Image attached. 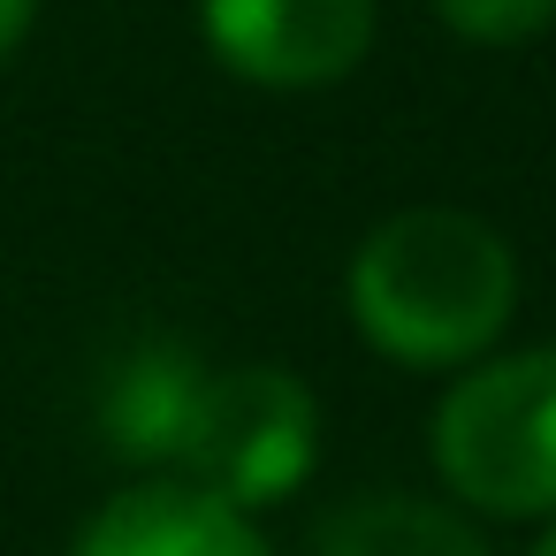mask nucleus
Masks as SVG:
<instances>
[{"mask_svg": "<svg viewBox=\"0 0 556 556\" xmlns=\"http://www.w3.org/2000/svg\"><path fill=\"white\" fill-rule=\"evenodd\" d=\"M518 305L510 244L465 206H404L351 260V320L396 366L480 358Z\"/></svg>", "mask_w": 556, "mask_h": 556, "instance_id": "1", "label": "nucleus"}, {"mask_svg": "<svg viewBox=\"0 0 556 556\" xmlns=\"http://www.w3.org/2000/svg\"><path fill=\"white\" fill-rule=\"evenodd\" d=\"M434 472L457 503L495 518L556 510V351H510L472 366L434 404Z\"/></svg>", "mask_w": 556, "mask_h": 556, "instance_id": "2", "label": "nucleus"}, {"mask_svg": "<svg viewBox=\"0 0 556 556\" xmlns=\"http://www.w3.org/2000/svg\"><path fill=\"white\" fill-rule=\"evenodd\" d=\"M313 442H320V404L290 366H229L206 374L176 480L222 495L229 510H267L305 488Z\"/></svg>", "mask_w": 556, "mask_h": 556, "instance_id": "3", "label": "nucleus"}, {"mask_svg": "<svg viewBox=\"0 0 556 556\" xmlns=\"http://www.w3.org/2000/svg\"><path fill=\"white\" fill-rule=\"evenodd\" d=\"M214 62L267 92H320L374 47V0H199Z\"/></svg>", "mask_w": 556, "mask_h": 556, "instance_id": "4", "label": "nucleus"}, {"mask_svg": "<svg viewBox=\"0 0 556 556\" xmlns=\"http://www.w3.org/2000/svg\"><path fill=\"white\" fill-rule=\"evenodd\" d=\"M70 556H275V548L252 526V510H229L222 495L168 472L100 503Z\"/></svg>", "mask_w": 556, "mask_h": 556, "instance_id": "5", "label": "nucleus"}, {"mask_svg": "<svg viewBox=\"0 0 556 556\" xmlns=\"http://www.w3.org/2000/svg\"><path fill=\"white\" fill-rule=\"evenodd\" d=\"M199 396H206V366L184 343H138L100 389V434L115 442V457L176 472Z\"/></svg>", "mask_w": 556, "mask_h": 556, "instance_id": "6", "label": "nucleus"}, {"mask_svg": "<svg viewBox=\"0 0 556 556\" xmlns=\"http://www.w3.org/2000/svg\"><path fill=\"white\" fill-rule=\"evenodd\" d=\"M313 556H488V541L427 495H351L313 533Z\"/></svg>", "mask_w": 556, "mask_h": 556, "instance_id": "7", "label": "nucleus"}, {"mask_svg": "<svg viewBox=\"0 0 556 556\" xmlns=\"http://www.w3.org/2000/svg\"><path fill=\"white\" fill-rule=\"evenodd\" d=\"M434 16L465 47H526L556 24V0H434Z\"/></svg>", "mask_w": 556, "mask_h": 556, "instance_id": "8", "label": "nucleus"}, {"mask_svg": "<svg viewBox=\"0 0 556 556\" xmlns=\"http://www.w3.org/2000/svg\"><path fill=\"white\" fill-rule=\"evenodd\" d=\"M31 16H39V0H0V62H9V54L24 47Z\"/></svg>", "mask_w": 556, "mask_h": 556, "instance_id": "9", "label": "nucleus"}, {"mask_svg": "<svg viewBox=\"0 0 556 556\" xmlns=\"http://www.w3.org/2000/svg\"><path fill=\"white\" fill-rule=\"evenodd\" d=\"M533 556H556V526H548V533H541V541H533Z\"/></svg>", "mask_w": 556, "mask_h": 556, "instance_id": "10", "label": "nucleus"}]
</instances>
